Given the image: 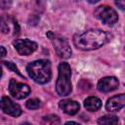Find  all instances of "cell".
<instances>
[{
	"mask_svg": "<svg viewBox=\"0 0 125 125\" xmlns=\"http://www.w3.org/2000/svg\"><path fill=\"white\" fill-rule=\"evenodd\" d=\"M110 40V35L102 29H89L73 36L74 46L82 51L99 49Z\"/></svg>",
	"mask_w": 125,
	"mask_h": 125,
	"instance_id": "cell-1",
	"label": "cell"
},
{
	"mask_svg": "<svg viewBox=\"0 0 125 125\" xmlns=\"http://www.w3.org/2000/svg\"><path fill=\"white\" fill-rule=\"evenodd\" d=\"M26 71L29 77L38 84H45L49 82L52 77L51 62L45 59L29 62L26 66Z\"/></svg>",
	"mask_w": 125,
	"mask_h": 125,
	"instance_id": "cell-2",
	"label": "cell"
},
{
	"mask_svg": "<svg viewBox=\"0 0 125 125\" xmlns=\"http://www.w3.org/2000/svg\"><path fill=\"white\" fill-rule=\"evenodd\" d=\"M59 75L56 83V91L57 94L61 97H64L70 94L71 87V69L67 62H61L58 67Z\"/></svg>",
	"mask_w": 125,
	"mask_h": 125,
	"instance_id": "cell-3",
	"label": "cell"
},
{
	"mask_svg": "<svg viewBox=\"0 0 125 125\" xmlns=\"http://www.w3.org/2000/svg\"><path fill=\"white\" fill-rule=\"evenodd\" d=\"M47 37H49L50 40L52 41L54 49L60 58L67 59L71 56V53H72L71 48H70L67 40L64 37H62V35H59V34H55L52 31H49L47 33Z\"/></svg>",
	"mask_w": 125,
	"mask_h": 125,
	"instance_id": "cell-4",
	"label": "cell"
},
{
	"mask_svg": "<svg viewBox=\"0 0 125 125\" xmlns=\"http://www.w3.org/2000/svg\"><path fill=\"white\" fill-rule=\"evenodd\" d=\"M94 16L98 20L102 21L104 24H108V25H113L118 21V16L115 10L105 5L97 7L96 10L94 11Z\"/></svg>",
	"mask_w": 125,
	"mask_h": 125,
	"instance_id": "cell-5",
	"label": "cell"
},
{
	"mask_svg": "<svg viewBox=\"0 0 125 125\" xmlns=\"http://www.w3.org/2000/svg\"><path fill=\"white\" fill-rule=\"evenodd\" d=\"M9 92L15 99L21 100L29 95L30 88L27 84L21 83L15 79H11L9 82Z\"/></svg>",
	"mask_w": 125,
	"mask_h": 125,
	"instance_id": "cell-6",
	"label": "cell"
},
{
	"mask_svg": "<svg viewBox=\"0 0 125 125\" xmlns=\"http://www.w3.org/2000/svg\"><path fill=\"white\" fill-rule=\"evenodd\" d=\"M13 45L22 56H28L37 49V44L29 39H16L13 41Z\"/></svg>",
	"mask_w": 125,
	"mask_h": 125,
	"instance_id": "cell-7",
	"label": "cell"
},
{
	"mask_svg": "<svg viewBox=\"0 0 125 125\" xmlns=\"http://www.w3.org/2000/svg\"><path fill=\"white\" fill-rule=\"evenodd\" d=\"M1 108L6 114L14 116V117L20 116L22 112L21 106L18 104H16L15 102H13L8 97H2V99H1Z\"/></svg>",
	"mask_w": 125,
	"mask_h": 125,
	"instance_id": "cell-8",
	"label": "cell"
},
{
	"mask_svg": "<svg viewBox=\"0 0 125 125\" xmlns=\"http://www.w3.org/2000/svg\"><path fill=\"white\" fill-rule=\"evenodd\" d=\"M119 81L115 76H105L98 82L97 88L102 93H107L117 89Z\"/></svg>",
	"mask_w": 125,
	"mask_h": 125,
	"instance_id": "cell-9",
	"label": "cell"
},
{
	"mask_svg": "<svg viewBox=\"0 0 125 125\" xmlns=\"http://www.w3.org/2000/svg\"><path fill=\"white\" fill-rule=\"evenodd\" d=\"M125 106V93L109 98L105 104V108L109 112H115Z\"/></svg>",
	"mask_w": 125,
	"mask_h": 125,
	"instance_id": "cell-10",
	"label": "cell"
},
{
	"mask_svg": "<svg viewBox=\"0 0 125 125\" xmlns=\"http://www.w3.org/2000/svg\"><path fill=\"white\" fill-rule=\"evenodd\" d=\"M59 106L61 109H62L63 112H65L68 115H74L78 112L80 105L77 102L72 101V100H62L59 103Z\"/></svg>",
	"mask_w": 125,
	"mask_h": 125,
	"instance_id": "cell-11",
	"label": "cell"
},
{
	"mask_svg": "<svg viewBox=\"0 0 125 125\" xmlns=\"http://www.w3.org/2000/svg\"><path fill=\"white\" fill-rule=\"evenodd\" d=\"M84 106L89 111H97L102 107V101L97 97H88L84 101Z\"/></svg>",
	"mask_w": 125,
	"mask_h": 125,
	"instance_id": "cell-12",
	"label": "cell"
},
{
	"mask_svg": "<svg viewBox=\"0 0 125 125\" xmlns=\"http://www.w3.org/2000/svg\"><path fill=\"white\" fill-rule=\"evenodd\" d=\"M99 124H116L118 123V117L114 115H104L98 119Z\"/></svg>",
	"mask_w": 125,
	"mask_h": 125,
	"instance_id": "cell-13",
	"label": "cell"
},
{
	"mask_svg": "<svg viewBox=\"0 0 125 125\" xmlns=\"http://www.w3.org/2000/svg\"><path fill=\"white\" fill-rule=\"evenodd\" d=\"M25 105H26V107L28 108V109H32V110H34V109H37V108H39L40 107V105H41V102L38 100V99H30V100H28L26 103H25Z\"/></svg>",
	"mask_w": 125,
	"mask_h": 125,
	"instance_id": "cell-14",
	"label": "cell"
},
{
	"mask_svg": "<svg viewBox=\"0 0 125 125\" xmlns=\"http://www.w3.org/2000/svg\"><path fill=\"white\" fill-rule=\"evenodd\" d=\"M43 122L47 123V124H59L60 118L58 115H54V114H50V115H46L43 117Z\"/></svg>",
	"mask_w": 125,
	"mask_h": 125,
	"instance_id": "cell-15",
	"label": "cell"
},
{
	"mask_svg": "<svg viewBox=\"0 0 125 125\" xmlns=\"http://www.w3.org/2000/svg\"><path fill=\"white\" fill-rule=\"evenodd\" d=\"M2 62H3V64H4V65H6L9 69H11L12 71L16 72V73H17L18 75H20L21 77H23V76H22V74L20 72V70L18 69V67L16 66V64H15L14 62H8V61H3Z\"/></svg>",
	"mask_w": 125,
	"mask_h": 125,
	"instance_id": "cell-16",
	"label": "cell"
},
{
	"mask_svg": "<svg viewBox=\"0 0 125 125\" xmlns=\"http://www.w3.org/2000/svg\"><path fill=\"white\" fill-rule=\"evenodd\" d=\"M0 5L3 10L10 9L12 6V0H0Z\"/></svg>",
	"mask_w": 125,
	"mask_h": 125,
	"instance_id": "cell-17",
	"label": "cell"
},
{
	"mask_svg": "<svg viewBox=\"0 0 125 125\" xmlns=\"http://www.w3.org/2000/svg\"><path fill=\"white\" fill-rule=\"evenodd\" d=\"M115 4L121 10H125V0H115Z\"/></svg>",
	"mask_w": 125,
	"mask_h": 125,
	"instance_id": "cell-18",
	"label": "cell"
},
{
	"mask_svg": "<svg viewBox=\"0 0 125 125\" xmlns=\"http://www.w3.org/2000/svg\"><path fill=\"white\" fill-rule=\"evenodd\" d=\"M0 49H1V57H4L6 55V50H5V48L3 46H1Z\"/></svg>",
	"mask_w": 125,
	"mask_h": 125,
	"instance_id": "cell-19",
	"label": "cell"
},
{
	"mask_svg": "<svg viewBox=\"0 0 125 125\" xmlns=\"http://www.w3.org/2000/svg\"><path fill=\"white\" fill-rule=\"evenodd\" d=\"M99 1H100V0H87V2L90 3V4H95V3L99 2Z\"/></svg>",
	"mask_w": 125,
	"mask_h": 125,
	"instance_id": "cell-20",
	"label": "cell"
},
{
	"mask_svg": "<svg viewBox=\"0 0 125 125\" xmlns=\"http://www.w3.org/2000/svg\"><path fill=\"white\" fill-rule=\"evenodd\" d=\"M70 123L71 124H77V122H75V121H67L65 124H70Z\"/></svg>",
	"mask_w": 125,
	"mask_h": 125,
	"instance_id": "cell-21",
	"label": "cell"
}]
</instances>
